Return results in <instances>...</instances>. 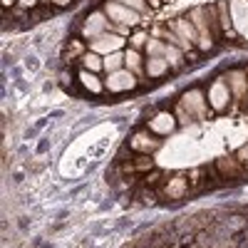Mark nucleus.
I'll return each instance as SVG.
<instances>
[{"mask_svg": "<svg viewBox=\"0 0 248 248\" xmlns=\"http://www.w3.org/2000/svg\"><path fill=\"white\" fill-rule=\"evenodd\" d=\"M37 3V0H17V5H23V8H32Z\"/></svg>", "mask_w": 248, "mask_h": 248, "instance_id": "21", "label": "nucleus"}, {"mask_svg": "<svg viewBox=\"0 0 248 248\" xmlns=\"http://www.w3.org/2000/svg\"><path fill=\"white\" fill-rule=\"evenodd\" d=\"M82 65H85V70H90V72H99V70H105V60H102L97 52H90V55H85L82 57Z\"/></svg>", "mask_w": 248, "mask_h": 248, "instance_id": "14", "label": "nucleus"}, {"mask_svg": "<svg viewBox=\"0 0 248 248\" xmlns=\"http://www.w3.org/2000/svg\"><path fill=\"white\" fill-rule=\"evenodd\" d=\"M184 191H186V186H184V181H181V179H171V181H169V186H167V194H169L171 199L181 196Z\"/></svg>", "mask_w": 248, "mask_h": 248, "instance_id": "19", "label": "nucleus"}, {"mask_svg": "<svg viewBox=\"0 0 248 248\" xmlns=\"http://www.w3.org/2000/svg\"><path fill=\"white\" fill-rule=\"evenodd\" d=\"M164 57H167V62H169V65H174V67L184 65V55H181V50L174 47V45H167V47H164Z\"/></svg>", "mask_w": 248, "mask_h": 248, "instance_id": "17", "label": "nucleus"}, {"mask_svg": "<svg viewBox=\"0 0 248 248\" xmlns=\"http://www.w3.org/2000/svg\"><path fill=\"white\" fill-rule=\"evenodd\" d=\"M117 3H122V5H127V8H132V10H137V13H141V15H147L149 13V3L147 0H117Z\"/></svg>", "mask_w": 248, "mask_h": 248, "instance_id": "18", "label": "nucleus"}, {"mask_svg": "<svg viewBox=\"0 0 248 248\" xmlns=\"http://www.w3.org/2000/svg\"><path fill=\"white\" fill-rule=\"evenodd\" d=\"M169 67H171V65L167 62V57H156V55H152V57L147 60V75H149V77H161V75H167Z\"/></svg>", "mask_w": 248, "mask_h": 248, "instance_id": "9", "label": "nucleus"}, {"mask_svg": "<svg viewBox=\"0 0 248 248\" xmlns=\"http://www.w3.org/2000/svg\"><path fill=\"white\" fill-rule=\"evenodd\" d=\"M79 82L85 85V90H90V92H94V94H99V92H102V82H99V79H97V75H94V72H90V70L79 72Z\"/></svg>", "mask_w": 248, "mask_h": 248, "instance_id": "12", "label": "nucleus"}, {"mask_svg": "<svg viewBox=\"0 0 248 248\" xmlns=\"http://www.w3.org/2000/svg\"><path fill=\"white\" fill-rule=\"evenodd\" d=\"M105 32H109V17H107V13H90L85 17V23H82V35L94 40V37L105 35Z\"/></svg>", "mask_w": 248, "mask_h": 248, "instance_id": "3", "label": "nucleus"}, {"mask_svg": "<svg viewBox=\"0 0 248 248\" xmlns=\"http://www.w3.org/2000/svg\"><path fill=\"white\" fill-rule=\"evenodd\" d=\"M149 129H152L154 134H159V137L174 134V129H176V119H174V114H169V112H159V114L149 122Z\"/></svg>", "mask_w": 248, "mask_h": 248, "instance_id": "8", "label": "nucleus"}, {"mask_svg": "<svg viewBox=\"0 0 248 248\" xmlns=\"http://www.w3.org/2000/svg\"><path fill=\"white\" fill-rule=\"evenodd\" d=\"M229 97H231V90L226 87L221 79H216L211 85V90H209V105L216 112H221V109H226V105H229Z\"/></svg>", "mask_w": 248, "mask_h": 248, "instance_id": "7", "label": "nucleus"}, {"mask_svg": "<svg viewBox=\"0 0 248 248\" xmlns=\"http://www.w3.org/2000/svg\"><path fill=\"white\" fill-rule=\"evenodd\" d=\"M229 82H231V90H233L236 97H243V94H246L248 85H246V75H243V72H231V75H229Z\"/></svg>", "mask_w": 248, "mask_h": 248, "instance_id": "13", "label": "nucleus"}, {"mask_svg": "<svg viewBox=\"0 0 248 248\" xmlns=\"http://www.w3.org/2000/svg\"><path fill=\"white\" fill-rule=\"evenodd\" d=\"M129 144H132L134 152H154L156 149V141L152 137H147V134H134Z\"/></svg>", "mask_w": 248, "mask_h": 248, "instance_id": "11", "label": "nucleus"}, {"mask_svg": "<svg viewBox=\"0 0 248 248\" xmlns=\"http://www.w3.org/2000/svg\"><path fill=\"white\" fill-rule=\"evenodd\" d=\"M124 67L137 75L141 70V55L137 50H127V52H124Z\"/></svg>", "mask_w": 248, "mask_h": 248, "instance_id": "15", "label": "nucleus"}, {"mask_svg": "<svg viewBox=\"0 0 248 248\" xmlns=\"http://www.w3.org/2000/svg\"><path fill=\"white\" fill-rule=\"evenodd\" d=\"M122 45H124V37H122V35H114V32H105V35L90 40V47H92V52H97V55H112V52H117Z\"/></svg>", "mask_w": 248, "mask_h": 248, "instance_id": "4", "label": "nucleus"}, {"mask_svg": "<svg viewBox=\"0 0 248 248\" xmlns=\"http://www.w3.org/2000/svg\"><path fill=\"white\" fill-rule=\"evenodd\" d=\"M3 5H5V8H10V5H13V0H3Z\"/></svg>", "mask_w": 248, "mask_h": 248, "instance_id": "24", "label": "nucleus"}, {"mask_svg": "<svg viewBox=\"0 0 248 248\" xmlns=\"http://www.w3.org/2000/svg\"><path fill=\"white\" fill-rule=\"evenodd\" d=\"M147 43H149L147 32H134V35L129 37V45H132V50H139V47H144Z\"/></svg>", "mask_w": 248, "mask_h": 248, "instance_id": "20", "label": "nucleus"}, {"mask_svg": "<svg viewBox=\"0 0 248 248\" xmlns=\"http://www.w3.org/2000/svg\"><path fill=\"white\" fill-rule=\"evenodd\" d=\"M105 85H107L109 92H127V90H132L137 85V77L129 70H117V72H109Z\"/></svg>", "mask_w": 248, "mask_h": 248, "instance_id": "5", "label": "nucleus"}, {"mask_svg": "<svg viewBox=\"0 0 248 248\" xmlns=\"http://www.w3.org/2000/svg\"><path fill=\"white\" fill-rule=\"evenodd\" d=\"M105 13H107V17L117 28H132V25L139 23V13L127 8V5H122V3H117V0H112V3L105 5Z\"/></svg>", "mask_w": 248, "mask_h": 248, "instance_id": "1", "label": "nucleus"}, {"mask_svg": "<svg viewBox=\"0 0 248 248\" xmlns=\"http://www.w3.org/2000/svg\"><path fill=\"white\" fill-rule=\"evenodd\" d=\"M174 30L184 35V40H186V43H196V37H199V30H196V28L189 23V20H184V17L174 23Z\"/></svg>", "mask_w": 248, "mask_h": 248, "instance_id": "10", "label": "nucleus"}, {"mask_svg": "<svg viewBox=\"0 0 248 248\" xmlns=\"http://www.w3.org/2000/svg\"><path fill=\"white\" fill-rule=\"evenodd\" d=\"M124 67V52H112V55H105V70L107 72H117Z\"/></svg>", "mask_w": 248, "mask_h": 248, "instance_id": "16", "label": "nucleus"}, {"mask_svg": "<svg viewBox=\"0 0 248 248\" xmlns=\"http://www.w3.org/2000/svg\"><path fill=\"white\" fill-rule=\"evenodd\" d=\"M147 3H149V5H154V8H156V5H159V0H147Z\"/></svg>", "mask_w": 248, "mask_h": 248, "instance_id": "23", "label": "nucleus"}, {"mask_svg": "<svg viewBox=\"0 0 248 248\" xmlns=\"http://www.w3.org/2000/svg\"><path fill=\"white\" fill-rule=\"evenodd\" d=\"M52 3H55V5H57V8H65V5H67V3H70V0H52Z\"/></svg>", "mask_w": 248, "mask_h": 248, "instance_id": "22", "label": "nucleus"}, {"mask_svg": "<svg viewBox=\"0 0 248 248\" xmlns=\"http://www.w3.org/2000/svg\"><path fill=\"white\" fill-rule=\"evenodd\" d=\"M181 107L189 112V114H194L196 119H201L203 114H206V105H203V94L199 92V90H189L184 97H181Z\"/></svg>", "mask_w": 248, "mask_h": 248, "instance_id": "6", "label": "nucleus"}, {"mask_svg": "<svg viewBox=\"0 0 248 248\" xmlns=\"http://www.w3.org/2000/svg\"><path fill=\"white\" fill-rule=\"evenodd\" d=\"M229 15H231V25L236 28V32L248 40V0H231Z\"/></svg>", "mask_w": 248, "mask_h": 248, "instance_id": "2", "label": "nucleus"}]
</instances>
